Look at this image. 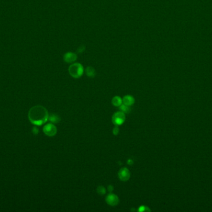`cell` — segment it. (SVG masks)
<instances>
[{
    "instance_id": "cell-7",
    "label": "cell",
    "mask_w": 212,
    "mask_h": 212,
    "mask_svg": "<svg viewBox=\"0 0 212 212\" xmlns=\"http://www.w3.org/2000/svg\"><path fill=\"white\" fill-rule=\"evenodd\" d=\"M122 102L123 103V104L125 105L130 106L134 104L135 99L132 95H126L123 98Z\"/></svg>"
},
{
    "instance_id": "cell-4",
    "label": "cell",
    "mask_w": 212,
    "mask_h": 212,
    "mask_svg": "<svg viewBox=\"0 0 212 212\" xmlns=\"http://www.w3.org/2000/svg\"><path fill=\"white\" fill-rule=\"evenodd\" d=\"M106 202L108 205L114 206L118 204L119 198L117 195H116V194L111 193L107 195L106 198Z\"/></svg>"
},
{
    "instance_id": "cell-14",
    "label": "cell",
    "mask_w": 212,
    "mask_h": 212,
    "mask_svg": "<svg viewBox=\"0 0 212 212\" xmlns=\"http://www.w3.org/2000/svg\"><path fill=\"white\" fill-rule=\"evenodd\" d=\"M107 189H108V192H112L113 190V187L112 186H111V185H110V186H108Z\"/></svg>"
},
{
    "instance_id": "cell-5",
    "label": "cell",
    "mask_w": 212,
    "mask_h": 212,
    "mask_svg": "<svg viewBox=\"0 0 212 212\" xmlns=\"http://www.w3.org/2000/svg\"><path fill=\"white\" fill-rule=\"evenodd\" d=\"M118 176L119 179L123 182H126L130 177V171L126 167H123L121 168L120 171H118Z\"/></svg>"
},
{
    "instance_id": "cell-3",
    "label": "cell",
    "mask_w": 212,
    "mask_h": 212,
    "mask_svg": "<svg viewBox=\"0 0 212 212\" xmlns=\"http://www.w3.org/2000/svg\"><path fill=\"white\" fill-rule=\"evenodd\" d=\"M43 131L48 136L52 137L57 134V129L53 124L48 123L43 128Z\"/></svg>"
},
{
    "instance_id": "cell-2",
    "label": "cell",
    "mask_w": 212,
    "mask_h": 212,
    "mask_svg": "<svg viewBox=\"0 0 212 212\" xmlns=\"http://www.w3.org/2000/svg\"><path fill=\"white\" fill-rule=\"evenodd\" d=\"M125 119L126 118L125 113L121 111L113 114L112 118V121L116 126H118V125L122 124L125 121Z\"/></svg>"
},
{
    "instance_id": "cell-12",
    "label": "cell",
    "mask_w": 212,
    "mask_h": 212,
    "mask_svg": "<svg viewBox=\"0 0 212 212\" xmlns=\"http://www.w3.org/2000/svg\"><path fill=\"white\" fill-rule=\"evenodd\" d=\"M32 133H33L34 134L36 135V134H38V133H39V129H38V128H37V127L35 126V127H33V128H32Z\"/></svg>"
},
{
    "instance_id": "cell-11",
    "label": "cell",
    "mask_w": 212,
    "mask_h": 212,
    "mask_svg": "<svg viewBox=\"0 0 212 212\" xmlns=\"http://www.w3.org/2000/svg\"><path fill=\"white\" fill-rule=\"evenodd\" d=\"M96 190H97V193H98L99 195H104L106 193V188L104 186H102L97 187Z\"/></svg>"
},
{
    "instance_id": "cell-13",
    "label": "cell",
    "mask_w": 212,
    "mask_h": 212,
    "mask_svg": "<svg viewBox=\"0 0 212 212\" xmlns=\"http://www.w3.org/2000/svg\"><path fill=\"white\" fill-rule=\"evenodd\" d=\"M119 131H120V129H119V128L117 126H116L113 129V133L114 135H117L119 133Z\"/></svg>"
},
{
    "instance_id": "cell-6",
    "label": "cell",
    "mask_w": 212,
    "mask_h": 212,
    "mask_svg": "<svg viewBox=\"0 0 212 212\" xmlns=\"http://www.w3.org/2000/svg\"><path fill=\"white\" fill-rule=\"evenodd\" d=\"M70 74L74 78H78L83 74V69L79 66H73L69 69Z\"/></svg>"
},
{
    "instance_id": "cell-8",
    "label": "cell",
    "mask_w": 212,
    "mask_h": 212,
    "mask_svg": "<svg viewBox=\"0 0 212 212\" xmlns=\"http://www.w3.org/2000/svg\"><path fill=\"white\" fill-rule=\"evenodd\" d=\"M48 120L53 123H58L61 120V118L56 114H51L48 116Z\"/></svg>"
},
{
    "instance_id": "cell-10",
    "label": "cell",
    "mask_w": 212,
    "mask_h": 212,
    "mask_svg": "<svg viewBox=\"0 0 212 212\" xmlns=\"http://www.w3.org/2000/svg\"><path fill=\"white\" fill-rule=\"evenodd\" d=\"M120 108V110L122 112H123L124 113H129L130 111H131V108H130L129 106H127V105H125V104L123 105H121L120 106H119Z\"/></svg>"
},
{
    "instance_id": "cell-9",
    "label": "cell",
    "mask_w": 212,
    "mask_h": 212,
    "mask_svg": "<svg viewBox=\"0 0 212 212\" xmlns=\"http://www.w3.org/2000/svg\"><path fill=\"white\" fill-rule=\"evenodd\" d=\"M112 103L115 106H120L122 104V100L120 96H116L112 99Z\"/></svg>"
},
{
    "instance_id": "cell-1",
    "label": "cell",
    "mask_w": 212,
    "mask_h": 212,
    "mask_svg": "<svg viewBox=\"0 0 212 212\" xmlns=\"http://www.w3.org/2000/svg\"><path fill=\"white\" fill-rule=\"evenodd\" d=\"M48 113L46 108L41 105L32 107L28 112V118L32 124L41 126L48 119Z\"/></svg>"
}]
</instances>
